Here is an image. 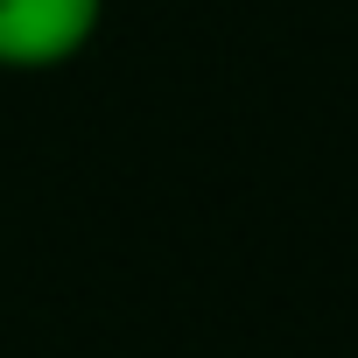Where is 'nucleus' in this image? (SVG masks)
<instances>
[{
    "label": "nucleus",
    "mask_w": 358,
    "mask_h": 358,
    "mask_svg": "<svg viewBox=\"0 0 358 358\" xmlns=\"http://www.w3.org/2000/svg\"><path fill=\"white\" fill-rule=\"evenodd\" d=\"M106 29V0H0V71L43 78L78 64Z\"/></svg>",
    "instance_id": "obj_1"
}]
</instances>
